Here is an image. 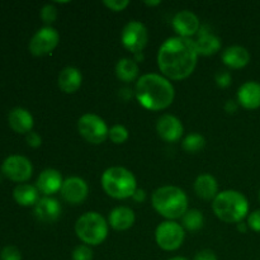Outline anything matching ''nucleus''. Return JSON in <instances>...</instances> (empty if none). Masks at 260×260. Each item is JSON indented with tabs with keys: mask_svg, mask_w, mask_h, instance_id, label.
Masks as SVG:
<instances>
[{
	"mask_svg": "<svg viewBox=\"0 0 260 260\" xmlns=\"http://www.w3.org/2000/svg\"><path fill=\"white\" fill-rule=\"evenodd\" d=\"M198 56L194 41L179 36L170 37L160 46L157 66L167 79L183 80L192 75Z\"/></svg>",
	"mask_w": 260,
	"mask_h": 260,
	"instance_id": "obj_1",
	"label": "nucleus"
},
{
	"mask_svg": "<svg viewBox=\"0 0 260 260\" xmlns=\"http://www.w3.org/2000/svg\"><path fill=\"white\" fill-rule=\"evenodd\" d=\"M137 102L149 111H162L172 106L175 90L172 81L159 74H145L135 86Z\"/></svg>",
	"mask_w": 260,
	"mask_h": 260,
	"instance_id": "obj_2",
	"label": "nucleus"
},
{
	"mask_svg": "<svg viewBox=\"0 0 260 260\" xmlns=\"http://www.w3.org/2000/svg\"><path fill=\"white\" fill-rule=\"evenodd\" d=\"M152 207L168 221L182 218L188 211V197L183 189L174 185H164L152 193Z\"/></svg>",
	"mask_w": 260,
	"mask_h": 260,
	"instance_id": "obj_3",
	"label": "nucleus"
},
{
	"mask_svg": "<svg viewBox=\"0 0 260 260\" xmlns=\"http://www.w3.org/2000/svg\"><path fill=\"white\" fill-rule=\"evenodd\" d=\"M212 210L226 223L243 222L249 213V202L243 193L228 189L220 192L212 202Z\"/></svg>",
	"mask_w": 260,
	"mask_h": 260,
	"instance_id": "obj_4",
	"label": "nucleus"
},
{
	"mask_svg": "<svg viewBox=\"0 0 260 260\" xmlns=\"http://www.w3.org/2000/svg\"><path fill=\"white\" fill-rule=\"evenodd\" d=\"M102 187L109 197L114 200L132 198L137 189L134 173L123 167L108 168L102 175Z\"/></svg>",
	"mask_w": 260,
	"mask_h": 260,
	"instance_id": "obj_5",
	"label": "nucleus"
},
{
	"mask_svg": "<svg viewBox=\"0 0 260 260\" xmlns=\"http://www.w3.org/2000/svg\"><path fill=\"white\" fill-rule=\"evenodd\" d=\"M109 225L98 212H86L75 223L76 236L88 246L101 245L108 236Z\"/></svg>",
	"mask_w": 260,
	"mask_h": 260,
	"instance_id": "obj_6",
	"label": "nucleus"
},
{
	"mask_svg": "<svg viewBox=\"0 0 260 260\" xmlns=\"http://www.w3.org/2000/svg\"><path fill=\"white\" fill-rule=\"evenodd\" d=\"M78 131L84 140L93 145L103 144L109 135V128L103 118L94 113H86L79 118Z\"/></svg>",
	"mask_w": 260,
	"mask_h": 260,
	"instance_id": "obj_7",
	"label": "nucleus"
},
{
	"mask_svg": "<svg viewBox=\"0 0 260 260\" xmlns=\"http://www.w3.org/2000/svg\"><path fill=\"white\" fill-rule=\"evenodd\" d=\"M184 228L175 221H164L155 231V240L159 248L165 251H174L183 245Z\"/></svg>",
	"mask_w": 260,
	"mask_h": 260,
	"instance_id": "obj_8",
	"label": "nucleus"
},
{
	"mask_svg": "<svg viewBox=\"0 0 260 260\" xmlns=\"http://www.w3.org/2000/svg\"><path fill=\"white\" fill-rule=\"evenodd\" d=\"M121 41L123 47L134 55L142 52L149 41L147 28L139 20H131L122 29Z\"/></svg>",
	"mask_w": 260,
	"mask_h": 260,
	"instance_id": "obj_9",
	"label": "nucleus"
},
{
	"mask_svg": "<svg viewBox=\"0 0 260 260\" xmlns=\"http://www.w3.org/2000/svg\"><path fill=\"white\" fill-rule=\"evenodd\" d=\"M60 42V35L53 27H43L29 41V51L33 56H45L52 52Z\"/></svg>",
	"mask_w": 260,
	"mask_h": 260,
	"instance_id": "obj_10",
	"label": "nucleus"
},
{
	"mask_svg": "<svg viewBox=\"0 0 260 260\" xmlns=\"http://www.w3.org/2000/svg\"><path fill=\"white\" fill-rule=\"evenodd\" d=\"M2 173L13 182L24 183L32 177L33 167L27 157L12 155L3 161Z\"/></svg>",
	"mask_w": 260,
	"mask_h": 260,
	"instance_id": "obj_11",
	"label": "nucleus"
},
{
	"mask_svg": "<svg viewBox=\"0 0 260 260\" xmlns=\"http://www.w3.org/2000/svg\"><path fill=\"white\" fill-rule=\"evenodd\" d=\"M60 193L63 201L70 205H81L88 198L89 187L83 178L70 177L63 180Z\"/></svg>",
	"mask_w": 260,
	"mask_h": 260,
	"instance_id": "obj_12",
	"label": "nucleus"
},
{
	"mask_svg": "<svg viewBox=\"0 0 260 260\" xmlns=\"http://www.w3.org/2000/svg\"><path fill=\"white\" fill-rule=\"evenodd\" d=\"M157 135L167 142H177L182 139L184 127L182 121L173 114H164L157 119Z\"/></svg>",
	"mask_w": 260,
	"mask_h": 260,
	"instance_id": "obj_13",
	"label": "nucleus"
},
{
	"mask_svg": "<svg viewBox=\"0 0 260 260\" xmlns=\"http://www.w3.org/2000/svg\"><path fill=\"white\" fill-rule=\"evenodd\" d=\"M172 25L174 28L175 33L179 37L189 38L190 36L198 33L201 28L200 19L194 13L189 12V10H182L178 12L174 15L172 20Z\"/></svg>",
	"mask_w": 260,
	"mask_h": 260,
	"instance_id": "obj_14",
	"label": "nucleus"
},
{
	"mask_svg": "<svg viewBox=\"0 0 260 260\" xmlns=\"http://www.w3.org/2000/svg\"><path fill=\"white\" fill-rule=\"evenodd\" d=\"M35 215L41 222L52 223L58 220L61 215V205L52 197H43L36 203Z\"/></svg>",
	"mask_w": 260,
	"mask_h": 260,
	"instance_id": "obj_15",
	"label": "nucleus"
},
{
	"mask_svg": "<svg viewBox=\"0 0 260 260\" xmlns=\"http://www.w3.org/2000/svg\"><path fill=\"white\" fill-rule=\"evenodd\" d=\"M63 184L62 175L56 169H45L40 174L37 179V189L46 197H51L52 194L61 190Z\"/></svg>",
	"mask_w": 260,
	"mask_h": 260,
	"instance_id": "obj_16",
	"label": "nucleus"
},
{
	"mask_svg": "<svg viewBox=\"0 0 260 260\" xmlns=\"http://www.w3.org/2000/svg\"><path fill=\"white\" fill-rule=\"evenodd\" d=\"M238 102L245 109H258L260 107V84L256 81H246L239 88Z\"/></svg>",
	"mask_w": 260,
	"mask_h": 260,
	"instance_id": "obj_17",
	"label": "nucleus"
},
{
	"mask_svg": "<svg viewBox=\"0 0 260 260\" xmlns=\"http://www.w3.org/2000/svg\"><path fill=\"white\" fill-rule=\"evenodd\" d=\"M135 221L136 217L134 211L126 206H119L113 208L109 213L108 225L116 231H126L134 226Z\"/></svg>",
	"mask_w": 260,
	"mask_h": 260,
	"instance_id": "obj_18",
	"label": "nucleus"
},
{
	"mask_svg": "<svg viewBox=\"0 0 260 260\" xmlns=\"http://www.w3.org/2000/svg\"><path fill=\"white\" fill-rule=\"evenodd\" d=\"M81 83H83V75L80 70L74 66H68L62 69L58 74V88L66 94H74L80 89Z\"/></svg>",
	"mask_w": 260,
	"mask_h": 260,
	"instance_id": "obj_19",
	"label": "nucleus"
},
{
	"mask_svg": "<svg viewBox=\"0 0 260 260\" xmlns=\"http://www.w3.org/2000/svg\"><path fill=\"white\" fill-rule=\"evenodd\" d=\"M196 42L198 55L202 56H211L215 55L220 51L221 48V40L217 36L212 35L207 28L202 27L198 30V38Z\"/></svg>",
	"mask_w": 260,
	"mask_h": 260,
	"instance_id": "obj_20",
	"label": "nucleus"
},
{
	"mask_svg": "<svg viewBox=\"0 0 260 260\" xmlns=\"http://www.w3.org/2000/svg\"><path fill=\"white\" fill-rule=\"evenodd\" d=\"M222 62L230 69H243L250 62V53L243 46H230L223 51Z\"/></svg>",
	"mask_w": 260,
	"mask_h": 260,
	"instance_id": "obj_21",
	"label": "nucleus"
},
{
	"mask_svg": "<svg viewBox=\"0 0 260 260\" xmlns=\"http://www.w3.org/2000/svg\"><path fill=\"white\" fill-rule=\"evenodd\" d=\"M9 126L12 127L13 131L17 134H29L33 128V117L29 113V111L24 108H14L10 111L9 117Z\"/></svg>",
	"mask_w": 260,
	"mask_h": 260,
	"instance_id": "obj_22",
	"label": "nucleus"
},
{
	"mask_svg": "<svg viewBox=\"0 0 260 260\" xmlns=\"http://www.w3.org/2000/svg\"><path fill=\"white\" fill-rule=\"evenodd\" d=\"M194 192L205 201L215 200L218 194V183L211 174H201L194 180Z\"/></svg>",
	"mask_w": 260,
	"mask_h": 260,
	"instance_id": "obj_23",
	"label": "nucleus"
},
{
	"mask_svg": "<svg viewBox=\"0 0 260 260\" xmlns=\"http://www.w3.org/2000/svg\"><path fill=\"white\" fill-rule=\"evenodd\" d=\"M40 190L37 187L32 184H19L14 188L13 190V197H14L15 202L24 207H29V206H36V203L40 201L38 197Z\"/></svg>",
	"mask_w": 260,
	"mask_h": 260,
	"instance_id": "obj_24",
	"label": "nucleus"
},
{
	"mask_svg": "<svg viewBox=\"0 0 260 260\" xmlns=\"http://www.w3.org/2000/svg\"><path fill=\"white\" fill-rule=\"evenodd\" d=\"M139 65L135 60L128 57L121 58L116 65V75L123 83H132L139 78Z\"/></svg>",
	"mask_w": 260,
	"mask_h": 260,
	"instance_id": "obj_25",
	"label": "nucleus"
},
{
	"mask_svg": "<svg viewBox=\"0 0 260 260\" xmlns=\"http://www.w3.org/2000/svg\"><path fill=\"white\" fill-rule=\"evenodd\" d=\"M203 223H205V217L197 208L188 210L182 217V226L189 231L201 230L203 228Z\"/></svg>",
	"mask_w": 260,
	"mask_h": 260,
	"instance_id": "obj_26",
	"label": "nucleus"
},
{
	"mask_svg": "<svg viewBox=\"0 0 260 260\" xmlns=\"http://www.w3.org/2000/svg\"><path fill=\"white\" fill-rule=\"evenodd\" d=\"M206 146V139L200 134H190L183 140L182 147L188 154H197Z\"/></svg>",
	"mask_w": 260,
	"mask_h": 260,
	"instance_id": "obj_27",
	"label": "nucleus"
},
{
	"mask_svg": "<svg viewBox=\"0 0 260 260\" xmlns=\"http://www.w3.org/2000/svg\"><path fill=\"white\" fill-rule=\"evenodd\" d=\"M108 137L111 139V141L113 142V144H124V142L128 140V129L124 126H122V124H114V126L111 127V129H109Z\"/></svg>",
	"mask_w": 260,
	"mask_h": 260,
	"instance_id": "obj_28",
	"label": "nucleus"
},
{
	"mask_svg": "<svg viewBox=\"0 0 260 260\" xmlns=\"http://www.w3.org/2000/svg\"><path fill=\"white\" fill-rule=\"evenodd\" d=\"M56 18H57V8L53 4H46L41 9V19L45 24H47V27H50V24L55 22Z\"/></svg>",
	"mask_w": 260,
	"mask_h": 260,
	"instance_id": "obj_29",
	"label": "nucleus"
},
{
	"mask_svg": "<svg viewBox=\"0 0 260 260\" xmlns=\"http://www.w3.org/2000/svg\"><path fill=\"white\" fill-rule=\"evenodd\" d=\"M71 259L73 260H93V250H91L90 246L85 245V244H81L78 245L73 250L71 254Z\"/></svg>",
	"mask_w": 260,
	"mask_h": 260,
	"instance_id": "obj_30",
	"label": "nucleus"
},
{
	"mask_svg": "<svg viewBox=\"0 0 260 260\" xmlns=\"http://www.w3.org/2000/svg\"><path fill=\"white\" fill-rule=\"evenodd\" d=\"M0 260H22V255L15 246H5L0 254Z\"/></svg>",
	"mask_w": 260,
	"mask_h": 260,
	"instance_id": "obj_31",
	"label": "nucleus"
},
{
	"mask_svg": "<svg viewBox=\"0 0 260 260\" xmlns=\"http://www.w3.org/2000/svg\"><path fill=\"white\" fill-rule=\"evenodd\" d=\"M215 80L216 84H217L220 88H229V86L231 85V83H233V76H231V74L229 73V71L221 70L216 74Z\"/></svg>",
	"mask_w": 260,
	"mask_h": 260,
	"instance_id": "obj_32",
	"label": "nucleus"
},
{
	"mask_svg": "<svg viewBox=\"0 0 260 260\" xmlns=\"http://www.w3.org/2000/svg\"><path fill=\"white\" fill-rule=\"evenodd\" d=\"M103 4L113 12H122L129 5L128 0H104Z\"/></svg>",
	"mask_w": 260,
	"mask_h": 260,
	"instance_id": "obj_33",
	"label": "nucleus"
},
{
	"mask_svg": "<svg viewBox=\"0 0 260 260\" xmlns=\"http://www.w3.org/2000/svg\"><path fill=\"white\" fill-rule=\"evenodd\" d=\"M248 226L255 233H260V210L254 211L248 217Z\"/></svg>",
	"mask_w": 260,
	"mask_h": 260,
	"instance_id": "obj_34",
	"label": "nucleus"
},
{
	"mask_svg": "<svg viewBox=\"0 0 260 260\" xmlns=\"http://www.w3.org/2000/svg\"><path fill=\"white\" fill-rule=\"evenodd\" d=\"M25 140H27L28 146L33 147V149H37V147H40L41 144H42V139H41L40 135H38L37 132L33 131H30L29 134L25 135Z\"/></svg>",
	"mask_w": 260,
	"mask_h": 260,
	"instance_id": "obj_35",
	"label": "nucleus"
},
{
	"mask_svg": "<svg viewBox=\"0 0 260 260\" xmlns=\"http://www.w3.org/2000/svg\"><path fill=\"white\" fill-rule=\"evenodd\" d=\"M193 260H217V256L210 249H205V250H201L200 253L196 254L194 259Z\"/></svg>",
	"mask_w": 260,
	"mask_h": 260,
	"instance_id": "obj_36",
	"label": "nucleus"
},
{
	"mask_svg": "<svg viewBox=\"0 0 260 260\" xmlns=\"http://www.w3.org/2000/svg\"><path fill=\"white\" fill-rule=\"evenodd\" d=\"M223 108H225V111L228 112L229 114H234L238 112L239 104L236 103L235 101H233V99H229V101L225 103V107H223Z\"/></svg>",
	"mask_w": 260,
	"mask_h": 260,
	"instance_id": "obj_37",
	"label": "nucleus"
},
{
	"mask_svg": "<svg viewBox=\"0 0 260 260\" xmlns=\"http://www.w3.org/2000/svg\"><path fill=\"white\" fill-rule=\"evenodd\" d=\"M132 200L137 203L145 202V200H146V193H145L144 189H139V188H137L136 192H135L134 196H132Z\"/></svg>",
	"mask_w": 260,
	"mask_h": 260,
	"instance_id": "obj_38",
	"label": "nucleus"
},
{
	"mask_svg": "<svg viewBox=\"0 0 260 260\" xmlns=\"http://www.w3.org/2000/svg\"><path fill=\"white\" fill-rule=\"evenodd\" d=\"M119 91H121V93H119V95H121L122 98L124 99V101H127V99H128L129 96L132 95V93H131L132 90H131V89H128V88H123L122 90H119Z\"/></svg>",
	"mask_w": 260,
	"mask_h": 260,
	"instance_id": "obj_39",
	"label": "nucleus"
},
{
	"mask_svg": "<svg viewBox=\"0 0 260 260\" xmlns=\"http://www.w3.org/2000/svg\"><path fill=\"white\" fill-rule=\"evenodd\" d=\"M248 223H244V222H239L238 223V230L240 231V233H244L245 234L246 231H248Z\"/></svg>",
	"mask_w": 260,
	"mask_h": 260,
	"instance_id": "obj_40",
	"label": "nucleus"
},
{
	"mask_svg": "<svg viewBox=\"0 0 260 260\" xmlns=\"http://www.w3.org/2000/svg\"><path fill=\"white\" fill-rule=\"evenodd\" d=\"M160 4H161L160 0H151V2H150V0H146V2H145V5H147V7H157V5Z\"/></svg>",
	"mask_w": 260,
	"mask_h": 260,
	"instance_id": "obj_41",
	"label": "nucleus"
},
{
	"mask_svg": "<svg viewBox=\"0 0 260 260\" xmlns=\"http://www.w3.org/2000/svg\"><path fill=\"white\" fill-rule=\"evenodd\" d=\"M169 260H188L187 258H183V256H175V258H172Z\"/></svg>",
	"mask_w": 260,
	"mask_h": 260,
	"instance_id": "obj_42",
	"label": "nucleus"
},
{
	"mask_svg": "<svg viewBox=\"0 0 260 260\" xmlns=\"http://www.w3.org/2000/svg\"><path fill=\"white\" fill-rule=\"evenodd\" d=\"M259 201H260V192H259Z\"/></svg>",
	"mask_w": 260,
	"mask_h": 260,
	"instance_id": "obj_43",
	"label": "nucleus"
}]
</instances>
